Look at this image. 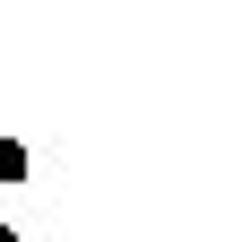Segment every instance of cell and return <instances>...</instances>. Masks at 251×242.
<instances>
[{
  "instance_id": "6da1fadb",
  "label": "cell",
  "mask_w": 251,
  "mask_h": 242,
  "mask_svg": "<svg viewBox=\"0 0 251 242\" xmlns=\"http://www.w3.org/2000/svg\"><path fill=\"white\" fill-rule=\"evenodd\" d=\"M0 242H18V234H9V225H0Z\"/></svg>"
}]
</instances>
